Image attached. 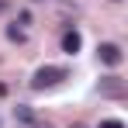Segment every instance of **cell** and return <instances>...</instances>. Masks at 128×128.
<instances>
[{
  "instance_id": "cell-7",
  "label": "cell",
  "mask_w": 128,
  "mask_h": 128,
  "mask_svg": "<svg viewBox=\"0 0 128 128\" xmlns=\"http://www.w3.org/2000/svg\"><path fill=\"white\" fill-rule=\"evenodd\" d=\"M100 128H125V125H121L118 118H107V121H100Z\"/></svg>"
},
{
  "instance_id": "cell-3",
  "label": "cell",
  "mask_w": 128,
  "mask_h": 128,
  "mask_svg": "<svg viewBox=\"0 0 128 128\" xmlns=\"http://www.w3.org/2000/svg\"><path fill=\"white\" fill-rule=\"evenodd\" d=\"M97 90H100V97H114L118 100V97H125V80L121 76H104Z\"/></svg>"
},
{
  "instance_id": "cell-4",
  "label": "cell",
  "mask_w": 128,
  "mask_h": 128,
  "mask_svg": "<svg viewBox=\"0 0 128 128\" xmlns=\"http://www.w3.org/2000/svg\"><path fill=\"white\" fill-rule=\"evenodd\" d=\"M97 56H100V62L104 66H121V59H125V56H121V48H118V45H100V48H97Z\"/></svg>"
},
{
  "instance_id": "cell-1",
  "label": "cell",
  "mask_w": 128,
  "mask_h": 128,
  "mask_svg": "<svg viewBox=\"0 0 128 128\" xmlns=\"http://www.w3.org/2000/svg\"><path fill=\"white\" fill-rule=\"evenodd\" d=\"M69 76V69L66 66H42L35 76H31V90H52V86H59Z\"/></svg>"
},
{
  "instance_id": "cell-5",
  "label": "cell",
  "mask_w": 128,
  "mask_h": 128,
  "mask_svg": "<svg viewBox=\"0 0 128 128\" xmlns=\"http://www.w3.org/2000/svg\"><path fill=\"white\" fill-rule=\"evenodd\" d=\"M80 48H83V38H80V31H66V35H62V52L76 56Z\"/></svg>"
},
{
  "instance_id": "cell-8",
  "label": "cell",
  "mask_w": 128,
  "mask_h": 128,
  "mask_svg": "<svg viewBox=\"0 0 128 128\" xmlns=\"http://www.w3.org/2000/svg\"><path fill=\"white\" fill-rule=\"evenodd\" d=\"M4 94H7V86H4V83H0V97H4Z\"/></svg>"
},
{
  "instance_id": "cell-6",
  "label": "cell",
  "mask_w": 128,
  "mask_h": 128,
  "mask_svg": "<svg viewBox=\"0 0 128 128\" xmlns=\"http://www.w3.org/2000/svg\"><path fill=\"white\" fill-rule=\"evenodd\" d=\"M7 38H10V42H24V31H21V28H14V24H10V28H7Z\"/></svg>"
},
{
  "instance_id": "cell-9",
  "label": "cell",
  "mask_w": 128,
  "mask_h": 128,
  "mask_svg": "<svg viewBox=\"0 0 128 128\" xmlns=\"http://www.w3.org/2000/svg\"><path fill=\"white\" fill-rule=\"evenodd\" d=\"M69 128H83V125H69Z\"/></svg>"
},
{
  "instance_id": "cell-2",
  "label": "cell",
  "mask_w": 128,
  "mask_h": 128,
  "mask_svg": "<svg viewBox=\"0 0 128 128\" xmlns=\"http://www.w3.org/2000/svg\"><path fill=\"white\" fill-rule=\"evenodd\" d=\"M14 121H18V128H45V121L35 114V107H28V104L14 107Z\"/></svg>"
},
{
  "instance_id": "cell-10",
  "label": "cell",
  "mask_w": 128,
  "mask_h": 128,
  "mask_svg": "<svg viewBox=\"0 0 128 128\" xmlns=\"http://www.w3.org/2000/svg\"><path fill=\"white\" fill-rule=\"evenodd\" d=\"M111 4H121V0H111Z\"/></svg>"
}]
</instances>
